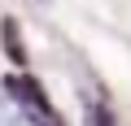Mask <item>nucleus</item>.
Listing matches in <instances>:
<instances>
[{
    "label": "nucleus",
    "instance_id": "5",
    "mask_svg": "<svg viewBox=\"0 0 131 126\" xmlns=\"http://www.w3.org/2000/svg\"><path fill=\"white\" fill-rule=\"evenodd\" d=\"M39 5H48V0H39Z\"/></svg>",
    "mask_w": 131,
    "mask_h": 126
},
{
    "label": "nucleus",
    "instance_id": "2",
    "mask_svg": "<svg viewBox=\"0 0 131 126\" xmlns=\"http://www.w3.org/2000/svg\"><path fill=\"white\" fill-rule=\"evenodd\" d=\"M0 126H26V109H22V100L9 87L0 91Z\"/></svg>",
    "mask_w": 131,
    "mask_h": 126
},
{
    "label": "nucleus",
    "instance_id": "4",
    "mask_svg": "<svg viewBox=\"0 0 131 126\" xmlns=\"http://www.w3.org/2000/svg\"><path fill=\"white\" fill-rule=\"evenodd\" d=\"M83 109H88V126H114V122H109V113H105V104L83 100Z\"/></svg>",
    "mask_w": 131,
    "mask_h": 126
},
{
    "label": "nucleus",
    "instance_id": "1",
    "mask_svg": "<svg viewBox=\"0 0 131 126\" xmlns=\"http://www.w3.org/2000/svg\"><path fill=\"white\" fill-rule=\"evenodd\" d=\"M18 100H22V109H26V122L31 126H61V117H57V109L48 104V96H44V87L31 78V74H18V78H9L5 83Z\"/></svg>",
    "mask_w": 131,
    "mask_h": 126
},
{
    "label": "nucleus",
    "instance_id": "3",
    "mask_svg": "<svg viewBox=\"0 0 131 126\" xmlns=\"http://www.w3.org/2000/svg\"><path fill=\"white\" fill-rule=\"evenodd\" d=\"M0 35H5V52L18 61V65H26V48H22V39H18V22H0Z\"/></svg>",
    "mask_w": 131,
    "mask_h": 126
}]
</instances>
